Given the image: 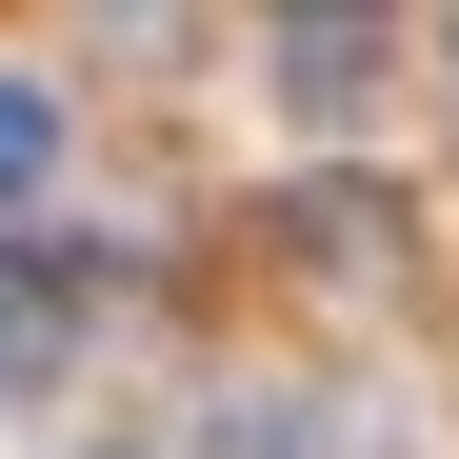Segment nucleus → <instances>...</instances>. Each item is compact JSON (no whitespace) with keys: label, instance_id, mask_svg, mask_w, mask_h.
<instances>
[{"label":"nucleus","instance_id":"f257e3e1","mask_svg":"<svg viewBox=\"0 0 459 459\" xmlns=\"http://www.w3.org/2000/svg\"><path fill=\"white\" fill-rule=\"evenodd\" d=\"M359 81H379V21H280V100L299 120H359Z\"/></svg>","mask_w":459,"mask_h":459},{"label":"nucleus","instance_id":"f03ea898","mask_svg":"<svg viewBox=\"0 0 459 459\" xmlns=\"http://www.w3.org/2000/svg\"><path fill=\"white\" fill-rule=\"evenodd\" d=\"M40 160H60V100H40V81H0V200H40Z\"/></svg>","mask_w":459,"mask_h":459},{"label":"nucleus","instance_id":"7ed1b4c3","mask_svg":"<svg viewBox=\"0 0 459 459\" xmlns=\"http://www.w3.org/2000/svg\"><path fill=\"white\" fill-rule=\"evenodd\" d=\"M0 359H21V320H0Z\"/></svg>","mask_w":459,"mask_h":459}]
</instances>
